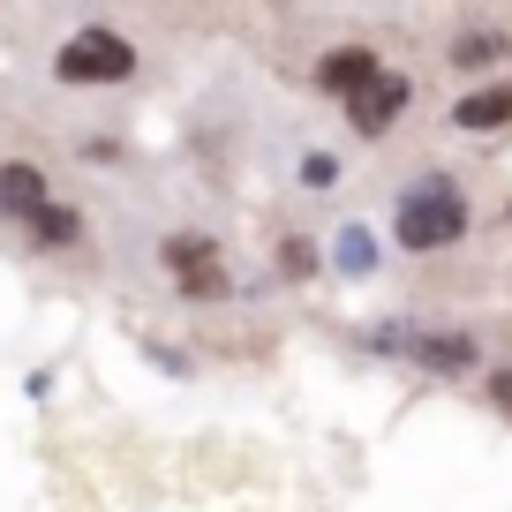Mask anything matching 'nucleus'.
Instances as JSON below:
<instances>
[{
	"label": "nucleus",
	"instance_id": "3",
	"mask_svg": "<svg viewBox=\"0 0 512 512\" xmlns=\"http://www.w3.org/2000/svg\"><path fill=\"white\" fill-rule=\"evenodd\" d=\"M377 347H407L422 369H467L475 362V339H452V332H384Z\"/></svg>",
	"mask_w": 512,
	"mask_h": 512
},
{
	"label": "nucleus",
	"instance_id": "5",
	"mask_svg": "<svg viewBox=\"0 0 512 512\" xmlns=\"http://www.w3.org/2000/svg\"><path fill=\"white\" fill-rule=\"evenodd\" d=\"M0 211L31 226L38 211H46V174H38V166H23V159H8V166H0Z\"/></svg>",
	"mask_w": 512,
	"mask_h": 512
},
{
	"label": "nucleus",
	"instance_id": "6",
	"mask_svg": "<svg viewBox=\"0 0 512 512\" xmlns=\"http://www.w3.org/2000/svg\"><path fill=\"white\" fill-rule=\"evenodd\" d=\"M369 76H377V53H369V46H339V53H324V83H332V91H362V83Z\"/></svg>",
	"mask_w": 512,
	"mask_h": 512
},
{
	"label": "nucleus",
	"instance_id": "10",
	"mask_svg": "<svg viewBox=\"0 0 512 512\" xmlns=\"http://www.w3.org/2000/svg\"><path fill=\"white\" fill-rule=\"evenodd\" d=\"M302 181H309V189H332V181H339V166L324 159V151H309V159H302Z\"/></svg>",
	"mask_w": 512,
	"mask_h": 512
},
{
	"label": "nucleus",
	"instance_id": "8",
	"mask_svg": "<svg viewBox=\"0 0 512 512\" xmlns=\"http://www.w3.org/2000/svg\"><path fill=\"white\" fill-rule=\"evenodd\" d=\"M505 38L497 31H467V38H452V68H490V61H505Z\"/></svg>",
	"mask_w": 512,
	"mask_h": 512
},
{
	"label": "nucleus",
	"instance_id": "9",
	"mask_svg": "<svg viewBox=\"0 0 512 512\" xmlns=\"http://www.w3.org/2000/svg\"><path fill=\"white\" fill-rule=\"evenodd\" d=\"M31 234L46 241V249H68V241L83 234V219H76V211H68V204H46V211H38V219H31Z\"/></svg>",
	"mask_w": 512,
	"mask_h": 512
},
{
	"label": "nucleus",
	"instance_id": "2",
	"mask_svg": "<svg viewBox=\"0 0 512 512\" xmlns=\"http://www.w3.org/2000/svg\"><path fill=\"white\" fill-rule=\"evenodd\" d=\"M53 68H61V83H121L128 68H136V46L113 38V31H76Z\"/></svg>",
	"mask_w": 512,
	"mask_h": 512
},
{
	"label": "nucleus",
	"instance_id": "11",
	"mask_svg": "<svg viewBox=\"0 0 512 512\" xmlns=\"http://www.w3.org/2000/svg\"><path fill=\"white\" fill-rule=\"evenodd\" d=\"M339 264H347V272H369V241L347 234V241H339Z\"/></svg>",
	"mask_w": 512,
	"mask_h": 512
},
{
	"label": "nucleus",
	"instance_id": "1",
	"mask_svg": "<svg viewBox=\"0 0 512 512\" xmlns=\"http://www.w3.org/2000/svg\"><path fill=\"white\" fill-rule=\"evenodd\" d=\"M392 234H400V249H415V256L452 249V241L467 234V204H460V189H452L445 174H422L415 189L392 204Z\"/></svg>",
	"mask_w": 512,
	"mask_h": 512
},
{
	"label": "nucleus",
	"instance_id": "4",
	"mask_svg": "<svg viewBox=\"0 0 512 512\" xmlns=\"http://www.w3.org/2000/svg\"><path fill=\"white\" fill-rule=\"evenodd\" d=\"M400 106H407V76H369L362 91H354V128H362V136H384Z\"/></svg>",
	"mask_w": 512,
	"mask_h": 512
},
{
	"label": "nucleus",
	"instance_id": "7",
	"mask_svg": "<svg viewBox=\"0 0 512 512\" xmlns=\"http://www.w3.org/2000/svg\"><path fill=\"white\" fill-rule=\"evenodd\" d=\"M452 121L460 128H497V121H512V83H497V91H475V98H460V106H452Z\"/></svg>",
	"mask_w": 512,
	"mask_h": 512
}]
</instances>
